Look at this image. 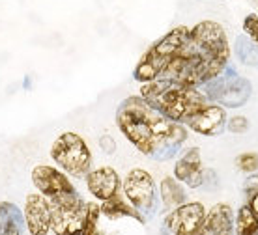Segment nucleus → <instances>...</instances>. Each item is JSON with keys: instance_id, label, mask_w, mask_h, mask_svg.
<instances>
[{"instance_id": "obj_14", "label": "nucleus", "mask_w": 258, "mask_h": 235, "mask_svg": "<svg viewBox=\"0 0 258 235\" xmlns=\"http://www.w3.org/2000/svg\"><path fill=\"white\" fill-rule=\"evenodd\" d=\"M204 165L202 155L197 146L187 147L174 163V178L189 189H200L204 183Z\"/></svg>"}, {"instance_id": "obj_2", "label": "nucleus", "mask_w": 258, "mask_h": 235, "mask_svg": "<svg viewBox=\"0 0 258 235\" xmlns=\"http://www.w3.org/2000/svg\"><path fill=\"white\" fill-rule=\"evenodd\" d=\"M116 125L127 142L150 159L170 161L187 140V127L168 120L141 96L125 97L116 108Z\"/></svg>"}, {"instance_id": "obj_22", "label": "nucleus", "mask_w": 258, "mask_h": 235, "mask_svg": "<svg viewBox=\"0 0 258 235\" xmlns=\"http://www.w3.org/2000/svg\"><path fill=\"white\" fill-rule=\"evenodd\" d=\"M236 166L245 174H254L258 172V153L256 151H245L239 153L236 157Z\"/></svg>"}, {"instance_id": "obj_27", "label": "nucleus", "mask_w": 258, "mask_h": 235, "mask_svg": "<svg viewBox=\"0 0 258 235\" xmlns=\"http://www.w3.org/2000/svg\"><path fill=\"white\" fill-rule=\"evenodd\" d=\"M247 203L251 205V209L254 211V215L258 216V194H254V196H252L251 200H247Z\"/></svg>"}, {"instance_id": "obj_11", "label": "nucleus", "mask_w": 258, "mask_h": 235, "mask_svg": "<svg viewBox=\"0 0 258 235\" xmlns=\"http://www.w3.org/2000/svg\"><path fill=\"white\" fill-rule=\"evenodd\" d=\"M226 108L208 101L185 121V127L202 136H219L226 131Z\"/></svg>"}, {"instance_id": "obj_5", "label": "nucleus", "mask_w": 258, "mask_h": 235, "mask_svg": "<svg viewBox=\"0 0 258 235\" xmlns=\"http://www.w3.org/2000/svg\"><path fill=\"white\" fill-rule=\"evenodd\" d=\"M51 159L71 178H86L92 170V151L86 140L77 133H62L51 146Z\"/></svg>"}, {"instance_id": "obj_1", "label": "nucleus", "mask_w": 258, "mask_h": 235, "mask_svg": "<svg viewBox=\"0 0 258 235\" xmlns=\"http://www.w3.org/2000/svg\"><path fill=\"white\" fill-rule=\"evenodd\" d=\"M232 49L225 28L215 21H200L189 28V38L159 79L200 88L228 67Z\"/></svg>"}, {"instance_id": "obj_23", "label": "nucleus", "mask_w": 258, "mask_h": 235, "mask_svg": "<svg viewBox=\"0 0 258 235\" xmlns=\"http://www.w3.org/2000/svg\"><path fill=\"white\" fill-rule=\"evenodd\" d=\"M241 28H243V36H247V38L258 47V15L256 13L245 15V19L241 23Z\"/></svg>"}, {"instance_id": "obj_8", "label": "nucleus", "mask_w": 258, "mask_h": 235, "mask_svg": "<svg viewBox=\"0 0 258 235\" xmlns=\"http://www.w3.org/2000/svg\"><path fill=\"white\" fill-rule=\"evenodd\" d=\"M32 183L41 196L49 202H66L71 198L81 196L77 189L70 181V176L56 166L38 165L32 170Z\"/></svg>"}, {"instance_id": "obj_26", "label": "nucleus", "mask_w": 258, "mask_h": 235, "mask_svg": "<svg viewBox=\"0 0 258 235\" xmlns=\"http://www.w3.org/2000/svg\"><path fill=\"white\" fill-rule=\"evenodd\" d=\"M99 147H101L107 155H110V153L116 151V142H114V138H112V136H109V134H103V136L99 138Z\"/></svg>"}, {"instance_id": "obj_16", "label": "nucleus", "mask_w": 258, "mask_h": 235, "mask_svg": "<svg viewBox=\"0 0 258 235\" xmlns=\"http://www.w3.org/2000/svg\"><path fill=\"white\" fill-rule=\"evenodd\" d=\"M101 215H105L110 220H118V218H135L137 222L144 224L146 218L139 213V211L129 203V200L123 196V192L120 191L112 198L101 202Z\"/></svg>"}, {"instance_id": "obj_13", "label": "nucleus", "mask_w": 258, "mask_h": 235, "mask_svg": "<svg viewBox=\"0 0 258 235\" xmlns=\"http://www.w3.org/2000/svg\"><path fill=\"white\" fill-rule=\"evenodd\" d=\"M86 189L92 196L99 200V202H105L112 198L114 194L122 191V179L118 176V172L112 168V166H97V168H92L88 174H86Z\"/></svg>"}, {"instance_id": "obj_9", "label": "nucleus", "mask_w": 258, "mask_h": 235, "mask_svg": "<svg viewBox=\"0 0 258 235\" xmlns=\"http://www.w3.org/2000/svg\"><path fill=\"white\" fill-rule=\"evenodd\" d=\"M88 202L71 198L66 202H51V231L54 235H83Z\"/></svg>"}, {"instance_id": "obj_19", "label": "nucleus", "mask_w": 258, "mask_h": 235, "mask_svg": "<svg viewBox=\"0 0 258 235\" xmlns=\"http://www.w3.org/2000/svg\"><path fill=\"white\" fill-rule=\"evenodd\" d=\"M234 231L236 235H256L258 233V216L251 209V205H241L234 218Z\"/></svg>"}, {"instance_id": "obj_21", "label": "nucleus", "mask_w": 258, "mask_h": 235, "mask_svg": "<svg viewBox=\"0 0 258 235\" xmlns=\"http://www.w3.org/2000/svg\"><path fill=\"white\" fill-rule=\"evenodd\" d=\"M99 215H101V205L96 202H88L83 235H99V226H97L99 224Z\"/></svg>"}, {"instance_id": "obj_28", "label": "nucleus", "mask_w": 258, "mask_h": 235, "mask_svg": "<svg viewBox=\"0 0 258 235\" xmlns=\"http://www.w3.org/2000/svg\"><path fill=\"white\" fill-rule=\"evenodd\" d=\"M256 235H258V233H256Z\"/></svg>"}, {"instance_id": "obj_15", "label": "nucleus", "mask_w": 258, "mask_h": 235, "mask_svg": "<svg viewBox=\"0 0 258 235\" xmlns=\"http://www.w3.org/2000/svg\"><path fill=\"white\" fill-rule=\"evenodd\" d=\"M234 233V211L228 203H215L206 213L204 222L195 235H232Z\"/></svg>"}, {"instance_id": "obj_6", "label": "nucleus", "mask_w": 258, "mask_h": 235, "mask_svg": "<svg viewBox=\"0 0 258 235\" xmlns=\"http://www.w3.org/2000/svg\"><path fill=\"white\" fill-rule=\"evenodd\" d=\"M200 92L210 103L221 105L223 108H239L249 101L252 86L245 76H241L228 65L219 76L200 86Z\"/></svg>"}, {"instance_id": "obj_10", "label": "nucleus", "mask_w": 258, "mask_h": 235, "mask_svg": "<svg viewBox=\"0 0 258 235\" xmlns=\"http://www.w3.org/2000/svg\"><path fill=\"white\" fill-rule=\"evenodd\" d=\"M206 207L200 202H185L176 209L168 211L163 220L161 235H195L206 218Z\"/></svg>"}, {"instance_id": "obj_20", "label": "nucleus", "mask_w": 258, "mask_h": 235, "mask_svg": "<svg viewBox=\"0 0 258 235\" xmlns=\"http://www.w3.org/2000/svg\"><path fill=\"white\" fill-rule=\"evenodd\" d=\"M234 54L241 64L258 67V47L247 36H239L234 43Z\"/></svg>"}, {"instance_id": "obj_7", "label": "nucleus", "mask_w": 258, "mask_h": 235, "mask_svg": "<svg viewBox=\"0 0 258 235\" xmlns=\"http://www.w3.org/2000/svg\"><path fill=\"white\" fill-rule=\"evenodd\" d=\"M122 192L144 218L157 211V205H159L157 187L148 170L144 168L129 170L122 181Z\"/></svg>"}, {"instance_id": "obj_24", "label": "nucleus", "mask_w": 258, "mask_h": 235, "mask_svg": "<svg viewBox=\"0 0 258 235\" xmlns=\"http://www.w3.org/2000/svg\"><path fill=\"white\" fill-rule=\"evenodd\" d=\"M249 127H251V123H249V120H247L245 116H232V118H228L226 120V131H230V133L234 134H243L249 131Z\"/></svg>"}, {"instance_id": "obj_25", "label": "nucleus", "mask_w": 258, "mask_h": 235, "mask_svg": "<svg viewBox=\"0 0 258 235\" xmlns=\"http://www.w3.org/2000/svg\"><path fill=\"white\" fill-rule=\"evenodd\" d=\"M243 194L247 200H251L254 194H258V174H249V178L243 181Z\"/></svg>"}, {"instance_id": "obj_17", "label": "nucleus", "mask_w": 258, "mask_h": 235, "mask_svg": "<svg viewBox=\"0 0 258 235\" xmlns=\"http://www.w3.org/2000/svg\"><path fill=\"white\" fill-rule=\"evenodd\" d=\"M159 198L163 202V207L167 211H172L187 202V192L183 183H180L174 176H167L159 183Z\"/></svg>"}, {"instance_id": "obj_4", "label": "nucleus", "mask_w": 258, "mask_h": 235, "mask_svg": "<svg viewBox=\"0 0 258 235\" xmlns=\"http://www.w3.org/2000/svg\"><path fill=\"white\" fill-rule=\"evenodd\" d=\"M189 38V26H174L170 32L155 41L148 51L144 52L137 64L133 76L137 83L146 84L157 81L167 69L168 64L176 58Z\"/></svg>"}, {"instance_id": "obj_18", "label": "nucleus", "mask_w": 258, "mask_h": 235, "mask_svg": "<svg viewBox=\"0 0 258 235\" xmlns=\"http://www.w3.org/2000/svg\"><path fill=\"white\" fill-rule=\"evenodd\" d=\"M25 228L23 211L12 202H0V235H21Z\"/></svg>"}, {"instance_id": "obj_3", "label": "nucleus", "mask_w": 258, "mask_h": 235, "mask_svg": "<svg viewBox=\"0 0 258 235\" xmlns=\"http://www.w3.org/2000/svg\"><path fill=\"white\" fill-rule=\"evenodd\" d=\"M141 97L165 118L185 125V121L208 103L200 88L183 86L174 81L157 79L141 86Z\"/></svg>"}, {"instance_id": "obj_12", "label": "nucleus", "mask_w": 258, "mask_h": 235, "mask_svg": "<svg viewBox=\"0 0 258 235\" xmlns=\"http://www.w3.org/2000/svg\"><path fill=\"white\" fill-rule=\"evenodd\" d=\"M23 215L30 235H47L51 231V202L39 192H32L26 196Z\"/></svg>"}]
</instances>
